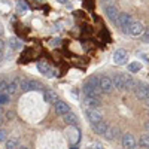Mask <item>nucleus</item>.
<instances>
[{
  "instance_id": "obj_15",
  "label": "nucleus",
  "mask_w": 149,
  "mask_h": 149,
  "mask_svg": "<svg viewBox=\"0 0 149 149\" xmlns=\"http://www.w3.org/2000/svg\"><path fill=\"white\" fill-rule=\"evenodd\" d=\"M19 85H21V81L17 78V79H14V81H10L9 82V86H8V91H6V94H14V93H17L18 91V88H19Z\"/></svg>"
},
{
  "instance_id": "obj_30",
  "label": "nucleus",
  "mask_w": 149,
  "mask_h": 149,
  "mask_svg": "<svg viewBox=\"0 0 149 149\" xmlns=\"http://www.w3.org/2000/svg\"><path fill=\"white\" fill-rule=\"evenodd\" d=\"M146 106L149 107V98H148V100H146Z\"/></svg>"
},
{
  "instance_id": "obj_3",
  "label": "nucleus",
  "mask_w": 149,
  "mask_h": 149,
  "mask_svg": "<svg viewBox=\"0 0 149 149\" xmlns=\"http://www.w3.org/2000/svg\"><path fill=\"white\" fill-rule=\"evenodd\" d=\"M86 118L91 124H95V122H102L103 121V112L98 109V107H94V109H86Z\"/></svg>"
},
{
  "instance_id": "obj_20",
  "label": "nucleus",
  "mask_w": 149,
  "mask_h": 149,
  "mask_svg": "<svg viewBox=\"0 0 149 149\" xmlns=\"http://www.w3.org/2000/svg\"><path fill=\"white\" fill-rule=\"evenodd\" d=\"M18 140L17 139H9L5 142V149H18Z\"/></svg>"
},
{
  "instance_id": "obj_16",
  "label": "nucleus",
  "mask_w": 149,
  "mask_h": 149,
  "mask_svg": "<svg viewBox=\"0 0 149 149\" xmlns=\"http://www.w3.org/2000/svg\"><path fill=\"white\" fill-rule=\"evenodd\" d=\"M37 69H39V72L40 73H43V74H48V76H52V73H54V70L49 67L46 63H43V61H40V63H37Z\"/></svg>"
},
{
  "instance_id": "obj_18",
  "label": "nucleus",
  "mask_w": 149,
  "mask_h": 149,
  "mask_svg": "<svg viewBox=\"0 0 149 149\" xmlns=\"http://www.w3.org/2000/svg\"><path fill=\"white\" fill-rule=\"evenodd\" d=\"M63 119H64L66 124H69V125H73V127H76V125H78V118H76V115H74L73 112H70V113L64 115Z\"/></svg>"
},
{
  "instance_id": "obj_9",
  "label": "nucleus",
  "mask_w": 149,
  "mask_h": 149,
  "mask_svg": "<svg viewBox=\"0 0 149 149\" xmlns=\"http://www.w3.org/2000/svg\"><path fill=\"white\" fill-rule=\"evenodd\" d=\"M21 88L24 91H31V90H40V84L37 81H33V79H21Z\"/></svg>"
},
{
  "instance_id": "obj_14",
  "label": "nucleus",
  "mask_w": 149,
  "mask_h": 149,
  "mask_svg": "<svg viewBox=\"0 0 149 149\" xmlns=\"http://www.w3.org/2000/svg\"><path fill=\"white\" fill-rule=\"evenodd\" d=\"M8 45H9V48L12 49V51H19V49L22 48L21 40H19V39H17V37H9Z\"/></svg>"
},
{
  "instance_id": "obj_10",
  "label": "nucleus",
  "mask_w": 149,
  "mask_h": 149,
  "mask_svg": "<svg viewBox=\"0 0 149 149\" xmlns=\"http://www.w3.org/2000/svg\"><path fill=\"white\" fill-rule=\"evenodd\" d=\"M122 148L124 149H136V140L131 133H125L122 136Z\"/></svg>"
},
{
  "instance_id": "obj_25",
  "label": "nucleus",
  "mask_w": 149,
  "mask_h": 149,
  "mask_svg": "<svg viewBox=\"0 0 149 149\" xmlns=\"http://www.w3.org/2000/svg\"><path fill=\"white\" fill-rule=\"evenodd\" d=\"M18 10H19V12H26V10H27L26 2H19V3H18Z\"/></svg>"
},
{
  "instance_id": "obj_4",
  "label": "nucleus",
  "mask_w": 149,
  "mask_h": 149,
  "mask_svg": "<svg viewBox=\"0 0 149 149\" xmlns=\"http://www.w3.org/2000/svg\"><path fill=\"white\" fill-rule=\"evenodd\" d=\"M104 14L107 15L109 19H112L113 22H116V19H118V17H119V10H118L116 5H113L112 2H109V3L104 5Z\"/></svg>"
},
{
  "instance_id": "obj_29",
  "label": "nucleus",
  "mask_w": 149,
  "mask_h": 149,
  "mask_svg": "<svg viewBox=\"0 0 149 149\" xmlns=\"http://www.w3.org/2000/svg\"><path fill=\"white\" fill-rule=\"evenodd\" d=\"M5 33V29H3V26H2V22H0V36H2Z\"/></svg>"
},
{
  "instance_id": "obj_32",
  "label": "nucleus",
  "mask_w": 149,
  "mask_h": 149,
  "mask_svg": "<svg viewBox=\"0 0 149 149\" xmlns=\"http://www.w3.org/2000/svg\"><path fill=\"white\" fill-rule=\"evenodd\" d=\"M19 149H29V148H26V146H21Z\"/></svg>"
},
{
  "instance_id": "obj_31",
  "label": "nucleus",
  "mask_w": 149,
  "mask_h": 149,
  "mask_svg": "<svg viewBox=\"0 0 149 149\" xmlns=\"http://www.w3.org/2000/svg\"><path fill=\"white\" fill-rule=\"evenodd\" d=\"M3 122V118H2V115H0V124H2Z\"/></svg>"
},
{
  "instance_id": "obj_2",
  "label": "nucleus",
  "mask_w": 149,
  "mask_h": 149,
  "mask_svg": "<svg viewBox=\"0 0 149 149\" xmlns=\"http://www.w3.org/2000/svg\"><path fill=\"white\" fill-rule=\"evenodd\" d=\"M134 19L131 18L130 14H127V12H122V14H119L118 19H116V24L122 29L124 33H130V26H131V22Z\"/></svg>"
},
{
  "instance_id": "obj_12",
  "label": "nucleus",
  "mask_w": 149,
  "mask_h": 149,
  "mask_svg": "<svg viewBox=\"0 0 149 149\" xmlns=\"http://www.w3.org/2000/svg\"><path fill=\"white\" fill-rule=\"evenodd\" d=\"M84 103H85V106L88 107V109L98 107V104H100L97 95H85V97H84Z\"/></svg>"
},
{
  "instance_id": "obj_21",
  "label": "nucleus",
  "mask_w": 149,
  "mask_h": 149,
  "mask_svg": "<svg viewBox=\"0 0 149 149\" xmlns=\"http://www.w3.org/2000/svg\"><path fill=\"white\" fill-rule=\"evenodd\" d=\"M140 69H142V64L139 63V61H133V63H130V64H128V70H130L131 73L140 72Z\"/></svg>"
},
{
  "instance_id": "obj_13",
  "label": "nucleus",
  "mask_w": 149,
  "mask_h": 149,
  "mask_svg": "<svg viewBox=\"0 0 149 149\" xmlns=\"http://www.w3.org/2000/svg\"><path fill=\"white\" fill-rule=\"evenodd\" d=\"M93 125V130L95 131V133H98V134H106V131H107V128H109V125L104 122V121H102V122H95V124H91Z\"/></svg>"
},
{
  "instance_id": "obj_24",
  "label": "nucleus",
  "mask_w": 149,
  "mask_h": 149,
  "mask_svg": "<svg viewBox=\"0 0 149 149\" xmlns=\"http://www.w3.org/2000/svg\"><path fill=\"white\" fill-rule=\"evenodd\" d=\"M9 94L3 93V94H0V104H5V103H9Z\"/></svg>"
},
{
  "instance_id": "obj_23",
  "label": "nucleus",
  "mask_w": 149,
  "mask_h": 149,
  "mask_svg": "<svg viewBox=\"0 0 149 149\" xmlns=\"http://www.w3.org/2000/svg\"><path fill=\"white\" fill-rule=\"evenodd\" d=\"M9 82L6 79H0V94H3V91H8Z\"/></svg>"
},
{
  "instance_id": "obj_6",
  "label": "nucleus",
  "mask_w": 149,
  "mask_h": 149,
  "mask_svg": "<svg viewBox=\"0 0 149 149\" xmlns=\"http://www.w3.org/2000/svg\"><path fill=\"white\" fill-rule=\"evenodd\" d=\"M100 88H102V91L106 93V94H109V93L113 91L115 86H113V81H112V78H109V76H102V78H100Z\"/></svg>"
},
{
  "instance_id": "obj_8",
  "label": "nucleus",
  "mask_w": 149,
  "mask_h": 149,
  "mask_svg": "<svg viewBox=\"0 0 149 149\" xmlns=\"http://www.w3.org/2000/svg\"><path fill=\"white\" fill-rule=\"evenodd\" d=\"M145 30H146V27L143 26L142 21H136L134 19L131 22V26H130V34H133V36H143Z\"/></svg>"
},
{
  "instance_id": "obj_19",
  "label": "nucleus",
  "mask_w": 149,
  "mask_h": 149,
  "mask_svg": "<svg viewBox=\"0 0 149 149\" xmlns=\"http://www.w3.org/2000/svg\"><path fill=\"white\" fill-rule=\"evenodd\" d=\"M118 133H119L118 128H115V127H109L107 131H106V134H104V137H106L107 140H113L116 136H118Z\"/></svg>"
},
{
  "instance_id": "obj_27",
  "label": "nucleus",
  "mask_w": 149,
  "mask_h": 149,
  "mask_svg": "<svg viewBox=\"0 0 149 149\" xmlns=\"http://www.w3.org/2000/svg\"><path fill=\"white\" fill-rule=\"evenodd\" d=\"M142 37H143V42H149V27H146V30H145Z\"/></svg>"
},
{
  "instance_id": "obj_7",
  "label": "nucleus",
  "mask_w": 149,
  "mask_h": 149,
  "mask_svg": "<svg viewBox=\"0 0 149 149\" xmlns=\"http://www.w3.org/2000/svg\"><path fill=\"white\" fill-rule=\"evenodd\" d=\"M113 61H115V64L118 66H124L128 61V54L125 49H118V51H115L113 54Z\"/></svg>"
},
{
  "instance_id": "obj_1",
  "label": "nucleus",
  "mask_w": 149,
  "mask_h": 149,
  "mask_svg": "<svg viewBox=\"0 0 149 149\" xmlns=\"http://www.w3.org/2000/svg\"><path fill=\"white\" fill-rule=\"evenodd\" d=\"M112 81H113V86L118 90H130L133 88V85H136L130 74H115Z\"/></svg>"
},
{
  "instance_id": "obj_5",
  "label": "nucleus",
  "mask_w": 149,
  "mask_h": 149,
  "mask_svg": "<svg viewBox=\"0 0 149 149\" xmlns=\"http://www.w3.org/2000/svg\"><path fill=\"white\" fill-rule=\"evenodd\" d=\"M134 94L137 98H142V100H148L149 98V85L145 84H137L134 86Z\"/></svg>"
},
{
  "instance_id": "obj_28",
  "label": "nucleus",
  "mask_w": 149,
  "mask_h": 149,
  "mask_svg": "<svg viewBox=\"0 0 149 149\" xmlns=\"http://www.w3.org/2000/svg\"><path fill=\"white\" fill-rule=\"evenodd\" d=\"M3 49H5V42L0 39V55H2V51H3Z\"/></svg>"
},
{
  "instance_id": "obj_22",
  "label": "nucleus",
  "mask_w": 149,
  "mask_h": 149,
  "mask_svg": "<svg viewBox=\"0 0 149 149\" xmlns=\"http://www.w3.org/2000/svg\"><path fill=\"white\" fill-rule=\"evenodd\" d=\"M139 145H140V146H143V148H146V149H149V134L142 136L140 140H139Z\"/></svg>"
},
{
  "instance_id": "obj_11",
  "label": "nucleus",
  "mask_w": 149,
  "mask_h": 149,
  "mask_svg": "<svg viewBox=\"0 0 149 149\" xmlns=\"http://www.w3.org/2000/svg\"><path fill=\"white\" fill-rule=\"evenodd\" d=\"M54 107H55V113H57V115L64 116V115L70 113V106H69L66 102H61V100H58V102L54 104Z\"/></svg>"
},
{
  "instance_id": "obj_26",
  "label": "nucleus",
  "mask_w": 149,
  "mask_h": 149,
  "mask_svg": "<svg viewBox=\"0 0 149 149\" xmlns=\"http://www.w3.org/2000/svg\"><path fill=\"white\" fill-rule=\"evenodd\" d=\"M6 130H3V128H0V142H6Z\"/></svg>"
},
{
  "instance_id": "obj_17",
  "label": "nucleus",
  "mask_w": 149,
  "mask_h": 149,
  "mask_svg": "<svg viewBox=\"0 0 149 149\" xmlns=\"http://www.w3.org/2000/svg\"><path fill=\"white\" fill-rule=\"evenodd\" d=\"M43 95H45V100H46L48 103H52V104H55V103L58 102V95H57L54 91H51V90H46Z\"/></svg>"
}]
</instances>
